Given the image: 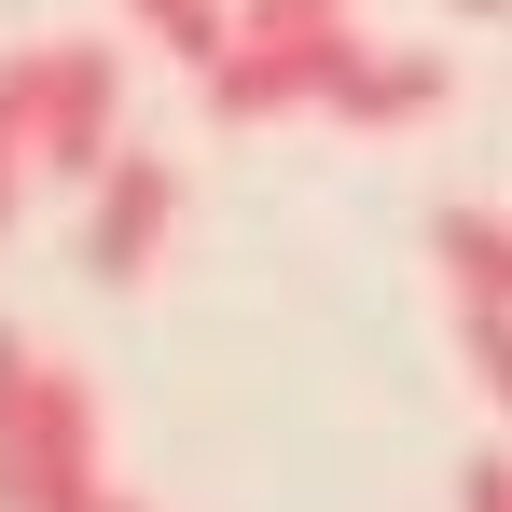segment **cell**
Listing matches in <instances>:
<instances>
[{
	"instance_id": "1",
	"label": "cell",
	"mask_w": 512,
	"mask_h": 512,
	"mask_svg": "<svg viewBox=\"0 0 512 512\" xmlns=\"http://www.w3.org/2000/svg\"><path fill=\"white\" fill-rule=\"evenodd\" d=\"M0 512H125L84 360H56L14 319H0Z\"/></svg>"
},
{
	"instance_id": "4",
	"label": "cell",
	"mask_w": 512,
	"mask_h": 512,
	"mask_svg": "<svg viewBox=\"0 0 512 512\" xmlns=\"http://www.w3.org/2000/svg\"><path fill=\"white\" fill-rule=\"evenodd\" d=\"M167 236H180V153L125 139L111 180H84V277L97 291H139V277L167 263Z\"/></svg>"
},
{
	"instance_id": "10",
	"label": "cell",
	"mask_w": 512,
	"mask_h": 512,
	"mask_svg": "<svg viewBox=\"0 0 512 512\" xmlns=\"http://www.w3.org/2000/svg\"><path fill=\"white\" fill-rule=\"evenodd\" d=\"M457 512H512V443H499V457H471V471H457Z\"/></svg>"
},
{
	"instance_id": "5",
	"label": "cell",
	"mask_w": 512,
	"mask_h": 512,
	"mask_svg": "<svg viewBox=\"0 0 512 512\" xmlns=\"http://www.w3.org/2000/svg\"><path fill=\"white\" fill-rule=\"evenodd\" d=\"M443 97H457V70H443L429 42H374V56L333 84V125H360V139H416Z\"/></svg>"
},
{
	"instance_id": "8",
	"label": "cell",
	"mask_w": 512,
	"mask_h": 512,
	"mask_svg": "<svg viewBox=\"0 0 512 512\" xmlns=\"http://www.w3.org/2000/svg\"><path fill=\"white\" fill-rule=\"evenodd\" d=\"M457 346H471V374H485V402L512 416V305H457Z\"/></svg>"
},
{
	"instance_id": "7",
	"label": "cell",
	"mask_w": 512,
	"mask_h": 512,
	"mask_svg": "<svg viewBox=\"0 0 512 512\" xmlns=\"http://www.w3.org/2000/svg\"><path fill=\"white\" fill-rule=\"evenodd\" d=\"M125 14H139V42H167L180 70H208L236 42V0H125Z\"/></svg>"
},
{
	"instance_id": "9",
	"label": "cell",
	"mask_w": 512,
	"mask_h": 512,
	"mask_svg": "<svg viewBox=\"0 0 512 512\" xmlns=\"http://www.w3.org/2000/svg\"><path fill=\"white\" fill-rule=\"evenodd\" d=\"M28 180H42V153H28V139H14V125H0V236H14V222H28Z\"/></svg>"
},
{
	"instance_id": "6",
	"label": "cell",
	"mask_w": 512,
	"mask_h": 512,
	"mask_svg": "<svg viewBox=\"0 0 512 512\" xmlns=\"http://www.w3.org/2000/svg\"><path fill=\"white\" fill-rule=\"evenodd\" d=\"M429 263H443L457 305H512V222L499 208H443V222H429Z\"/></svg>"
},
{
	"instance_id": "2",
	"label": "cell",
	"mask_w": 512,
	"mask_h": 512,
	"mask_svg": "<svg viewBox=\"0 0 512 512\" xmlns=\"http://www.w3.org/2000/svg\"><path fill=\"white\" fill-rule=\"evenodd\" d=\"M374 56L360 0H250L236 42L194 70L208 84V125H277V111H333V84Z\"/></svg>"
},
{
	"instance_id": "11",
	"label": "cell",
	"mask_w": 512,
	"mask_h": 512,
	"mask_svg": "<svg viewBox=\"0 0 512 512\" xmlns=\"http://www.w3.org/2000/svg\"><path fill=\"white\" fill-rule=\"evenodd\" d=\"M457 14H512V0H457Z\"/></svg>"
},
{
	"instance_id": "3",
	"label": "cell",
	"mask_w": 512,
	"mask_h": 512,
	"mask_svg": "<svg viewBox=\"0 0 512 512\" xmlns=\"http://www.w3.org/2000/svg\"><path fill=\"white\" fill-rule=\"evenodd\" d=\"M0 125L42 153V180H111L125 153V56L97 28H42L0 56Z\"/></svg>"
}]
</instances>
